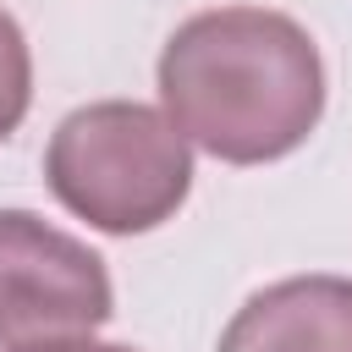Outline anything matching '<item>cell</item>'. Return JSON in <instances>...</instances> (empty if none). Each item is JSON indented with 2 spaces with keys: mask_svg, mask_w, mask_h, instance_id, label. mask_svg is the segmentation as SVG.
Masks as SVG:
<instances>
[{
  "mask_svg": "<svg viewBox=\"0 0 352 352\" xmlns=\"http://www.w3.org/2000/svg\"><path fill=\"white\" fill-rule=\"evenodd\" d=\"M160 99L182 138L231 165L292 154L324 110V66L314 38L258 6L198 11L165 38Z\"/></svg>",
  "mask_w": 352,
  "mask_h": 352,
  "instance_id": "cell-1",
  "label": "cell"
},
{
  "mask_svg": "<svg viewBox=\"0 0 352 352\" xmlns=\"http://www.w3.org/2000/svg\"><path fill=\"white\" fill-rule=\"evenodd\" d=\"M44 176L77 220L132 236L176 214L192 187V154L170 116L132 99H99L55 126Z\"/></svg>",
  "mask_w": 352,
  "mask_h": 352,
  "instance_id": "cell-2",
  "label": "cell"
},
{
  "mask_svg": "<svg viewBox=\"0 0 352 352\" xmlns=\"http://www.w3.org/2000/svg\"><path fill=\"white\" fill-rule=\"evenodd\" d=\"M110 319V275L94 248L28 209H0V341L77 336Z\"/></svg>",
  "mask_w": 352,
  "mask_h": 352,
  "instance_id": "cell-3",
  "label": "cell"
},
{
  "mask_svg": "<svg viewBox=\"0 0 352 352\" xmlns=\"http://www.w3.org/2000/svg\"><path fill=\"white\" fill-rule=\"evenodd\" d=\"M220 352H352V280L292 275L253 292L226 324Z\"/></svg>",
  "mask_w": 352,
  "mask_h": 352,
  "instance_id": "cell-4",
  "label": "cell"
},
{
  "mask_svg": "<svg viewBox=\"0 0 352 352\" xmlns=\"http://www.w3.org/2000/svg\"><path fill=\"white\" fill-rule=\"evenodd\" d=\"M33 99V60H28V38L16 28L11 11H0V143L16 132V121L28 116Z\"/></svg>",
  "mask_w": 352,
  "mask_h": 352,
  "instance_id": "cell-5",
  "label": "cell"
},
{
  "mask_svg": "<svg viewBox=\"0 0 352 352\" xmlns=\"http://www.w3.org/2000/svg\"><path fill=\"white\" fill-rule=\"evenodd\" d=\"M16 352H132V346H104V341H66V336L55 341V336H50V341H22Z\"/></svg>",
  "mask_w": 352,
  "mask_h": 352,
  "instance_id": "cell-6",
  "label": "cell"
}]
</instances>
